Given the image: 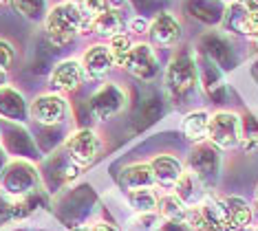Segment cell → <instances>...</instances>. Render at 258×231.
I'll list each match as a JSON object with an SVG mask.
<instances>
[{
  "label": "cell",
  "instance_id": "cell-1",
  "mask_svg": "<svg viewBox=\"0 0 258 231\" xmlns=\"http://www.w3.org/2000/svg\"><path fill=\"white\" fill-rule=\"evenodd\" d=\"M42 25L46 40L53 46H69L75 42L78 35L91 33V18L73 0H62V3L49 7Z\"/></svg>",
  "mask_w": 258,
  "mask_h": 231
},
{
  "label": "cell",
  "instance_id": "cell-2",
  "mask_svg": "<svg viewBox=\"0 0 258 231\" xmlns=\"http://www.w3.org/2000/svg\"><path fill=\"white\" fill-rule=\"evenodd\" d=\"M40 187V174L36 165L16 159L7 163L0 172V189L9 198H25L29 194H36Z\"/></svg>",
  "mask_w": 258,
  "mask_h": 231
},
{
  "label": "cell",
  "instance_id": "cell-3",
  "mask_svg": "<svg viewBox=\"0 0 258 231\" xmlns=\"http://www.w3.org/2000/svg\"><path fill=\"white\" fill-rule=\"evenodd\" d=\"M216 150H234L243 143V119L232 110H216L210 115L208 139Z\"/></svg>",
  "mask_w": 258,
  "mask_h": 231
},
{
  "label": "cell",
  "instance_id": "cell-4",
  "mask_svg": "<svg viewBox=\"0 0 258 231\" xmlns=\"http://www.w3.org/2000/svg\"><path fill=\"white\" fill-rule=\"evenodd\" d=\"M185 170L190 172L203 187H212L216 183V179H219L221 150H216L210 141L195 143L190 157H187V161H185Z\"/></svg>",
  "mask_w": 258,
  "mask_h": 231
},
{
  "label": "cell",
  "instance_id": "cell-5",
  "mask_svg": "<svg viewBox=\"0 0 258 231\" xmlns=\"http://www.w3.org/2000/svg\"><path fill=\"white\" fill-rule=\"evenodd\" d=\"M64 152L75 168H89L102 154V139L95 130L80 128L71 132L64 141Z\"/></svg>",
  "mask_w": 258,
  "mask_h": 231
},
{
  "label": "cell",
  "instance_id": "cell-6",
  "mask_svg": "<svg viewBox=\"0 0 258 231\" xmlns=\"http://www.w3.org/2000/svg\"><path fill=\"white\" fill-rule=\"evenodd\" d=\"M197 64L190 55L185 53H179L174 55L170 64L166 66V88L170 95L174 97H181V95H187L192 88L197 86Z\"/></svg>",
  "mask_w": 258,
  "mask_h": 231
},
{
  "label": "cell",
  "instance_id": "cell-7",
  "mask_svg": "<svg viewBox=\"0 0 258 231\" xmlns=\"http://www.w3.org/2000/svg\"><path fill=\"white\" fill-rule=\"evenodd\" d=\"M29 117L40 126H60L69 117V102L64 95L42 93L29 104Z\"/></svg>",
  "mask_w": 258,
  "mask_h": 231
},
{
  "label": "cell",
  "instance_id": "cell-8",
  "mask_svg": "<svg viewBox=\"0 0 258 231\" xmlns=\"http://www.w3.org/2000/svg\"><path fill=\"white\" fill-rule=\"evenodd\" d=\"M89 104H91V112L95 115L97 121H108L113 119L117 112H121V108L126 106V95L117 84L108 82V84H102L91 95Z\"/></svg>",
  "mask_w": 258,
  "mask_h": 231
},
{
  "label": "cell",
  "instance_id": "cell-9",
  "mask_svg": "<svg viewBox=\"0 0 258 231\" xmlns=\"http://www.w3.org/2000/svg\"><path fill=\"white\" fill-rule=\"evenodd\" d=\"M124 68L142 82L152 80V77L159 73V55H157L152 42H135Z\"/></svg>",
  "mask_w": 258,
  "mask_h": 231
},
{
  "label": "cell",
  "instance_id": "cell-10",
  "mask_svg": "<svg viewBox=\"0 0 258 231\" xmlns=\"http://www.w3.org/2000/svg\"><path fill=\"white\" fill-rule=\"evenodd\" d=\"M84 70H82V62L75 57H67V60L57 62L49 73V88L51 93L57 95H69L78 91L84 82Z\"/></svg>",
  "mask_w": 258,
  "mask_h": 231
},
{
  "label": "cell",
  "instance_id": "cell-11",
  "mask_svg": "<svg viewBox=\"0 0 258 231\" xmlns=\"http://www.w3.org/2000/svg\"><path fill=\"white\" fill-rule=\"evenodd\" d=\"M148 35L157 46H166V49H170V46H177L181 42L183 29H181L179 18L174 16L172 11H159V14L150 20Z\"/></svg>",
  "mask_w": 258,
  "mask_h": 231
},
{
  "label": "cell",
  "instance_id": "cell-12",
  "mask_svg": "<svg viewBox=\"0 0 258 231\" xmlns=\"http://www.w3.org/2000/svg\"><path fill=\"white\" fill-rule=\"evenodd\" d=\"M80 62H82V70H84L86 80H102V77H106L110 70L115 68L110 51L104 42L91 44L89 49L84 51V55H82Z\"/></svg>",
  "mask_w": 258,
  "mask_h": 231
},
{
  "label": "cell",
  "instance_id": "cell-13",
  "mask_svg": "<svg viewBox=\"0 0 258 231\" xmlns=\"http://www.w3.org/2000/svg\"><path fill=\"white\" fill-rule=\"evenodd\" d=\"M199 209H201L203 218V231H236L230 222L223 198L214 196V194H205L199 203Z\"/></svg>",
  "mask_w": 258,
  "mask_h": 231
},
{
  "label": "cell",
  "instance_id": "cell-14",
  "mask_svg": "<svg viewBox=\"0 0 258 231\" xmlns=\"http://www.w3.org/2000/svg\"><path fill=\"white\" fill-rule=\"evenodd\" d=\"M150 170H152V179H155V187H163V189H174L177 181L183 174V163L179 161L172 154H157L155 159L148 161Z\"/></svg>",
  "mask_w": 258,
  "mask_h": 231
},
{
  "label": "cell",
  "instance_id": "cell-15",
  "mask_svg": "<svg viewBox=\"0 0 258 231\" xmlns=\"http://www.w3.org/2000/svg\"><path fill=\"white\" fill-rule=\"evenodd\" d=\"M126 31V18L124 11H117V9H106L102 11L99 16H95L91 20V33L97 35V38H106L110 40L117 33H124Z\"/></svg>",
  "mask_w": 258,
  "mask_h": 231
},
{
  "label": "cell",
  "instance_id": "cell-16",
  "mask_svg": "<svg viewBox=\"0 0 258 231\" xmlns=\"http://www.w3.org/2000/svg\"><path fill=\"white\" fill-rule=\"evenodd\" d=\"M119 185L131 192V189H142V187H155L152 179V170L148 163H131L119 172Z\"/></svg>",
  "mask_w": 258,
  "mask_h": 231
},
{
  "label": "cell",
  "instance_id": "cell-17",
  "mask_svg": "<svg viewBox=\"0 0 258 231\" xmlns=\"http://www.w3.org/2000/svg\"><path fill=\"white\" fill-rule=\"evenodd\" d=\"M208 123H210L208 110H190L181 119V132L190 143H201V141L208 139Z\"/></svg>",
  "mask_w": 258,
  "mask_h": 231
},
{
  "label": "cell",
  "instance_id": "cell-18",
  "mask_svg": "<svg viewBox=\"0 0 258 231\" xmlns=\"http://www.w3.org/2000/svg\"><path fill=\"white\" fill-rule=\"evenodd\" d=\"M0 115L11 121H25L29 115V108L22 99V95L11 86L0 88Z\"/></svg>",
  "mask_w": 258,
  "mask_h": 231
},
{
  "label": "cell",
  "instance_id": "cell-19",
  "mask_svg": "<svg viewBox=\"0 0 258 231\" xmlns=\"http://www.w3.org/2000/svg\"><path fill=\"white\" fill-rule=\"evenodd\" d=\"M225 203V209H227V216H230V222L234 229H245L249 227L251 220H254V209L249 207L247 200L238 198V196H225L223 198Z\"/></svg>",
  "mask_w": 258,
  "mask_h": 231
},
{
  "label": "cell",
  "instance_id": "cell-20",
  "mask_svg": "<svg viewBox=\"0 0 258 231\" xmlns=\"http://www.w3.org/2000/svg\"><path fill=\"white\" fill-rule=\"evenodd\" d=\"M157 203H159V196H157V192L152 187L131 189V192H128V207L135 211V216L155 214Z\"/></svg>",
  "mask_w": 258,
  "mask_h": 231
},
{
  "label": "cell",
  "instance_id": "cell-21",
  "mask_svg": "<svg viewBox=\"0 0 258 231\" xmlns=\"http://www.w3.org/2000/svg\"><path fill=\"white\" fill-rule=\"evenodd\" d=\"M157 214L166 222H183L185 214H187V205L174 192H168V194H163V196H159Z\"/></svg>",
  "mask_w": 258,
  "mask_h": 231
},
{
  "label": "cell",
  "instance_id": "cell-22",
  "mask_svg": "<svg viewBox=\"0 0 258 231\" xmlns=\"http://www.w3.org/2000/svg\"><path fill=\"white\" fill-rule=\"evenodd\" d=\"M135 40L133 35H128L126 31L124 33H117L113 38L106 42L108 51H110V57H113V64L117 68H124V64L128 60V55H131V49H133Z\"/></svg>",
  "mask_w": 258,
  "mask_h": 231
},
{
  "label": "cell",
  "instance_id": "cell-23",
  "mask_svg": "<svg viewBox=\"0 0 258 231\" xmlns=\"http://www.w3.org/2000/svg\"><path fill=\"white\" fill-rule=\"evenodd\" d=\"M11 5L22 18H27L31 22H42L46 11H49L46 0H11Z\"/></svg>",
  "mask_w": 258,
  "mask_h": 231
},
{
  "label": "cell",
  "instance_id": "cell-24",
  "mask_svg": "<svg viewBox=\"0 0 258 231\" xmlns=\"http://www.w3.org/2000/svg\"><path fill=\"white\" fill-rule=\"evenodd\" d=\"M73 3H78V7L84 11L86 16L91 18H95V16H99L102 11H106V9H110L108 7V0H73Z\"/></svg>",
  "mask_w": 258,
  "mask_h": 231
},
{
  "label": "cell",
  "instance_id": "cell-25",
  "mask_svg": "<svg viewBox=\"0 0 258 231\" xmlns=\"http://www.w3.org/2000/svg\"><path fill=\"white\" fill-rule=\"evenodd\" d=\"M14 62H16V46L11 44L9 40L0 38V68L9 73V68L14 66Z\"/></svg>",
  "mask_w": 258,
  "mask_h": 231
},
{
  "label": "cell",
  "instance_id": "cell-26",
  "mask_svg": "<svg viewBox=\"0 0 258 231\" xmlns=\"http://www.w3.org/2000/svg\"><path fill=\"white\" fill-rule=\"evenodd\" d=\"M148 27H150V20H146V18H133V20H126V33L128 35H146L148 33Z\"/></svg>",
  "mask_w": 258,
  "mask_h": 231
},
{
  "label": "cell",
  "instance_id": "cell-27",
  "mask_svg": "<svg viewBox=\"0 0 258 231\" xmlns=\"http://www.w3.org/2000/svg\"><path fill=\"white\" fill-rule=\"evenodd\" d=\"M89 231H119V227L113 222H106V220H97V222H93Z\"/></svg>",
  "mask_w": 258,
  "mask_h": 231
},
{
  "label": "cell",
  "instance_id": "cell-28",
  "mask_svg": "<svg viewBox=\"0 0 258 231\" xmlns=\"http://www.w3.org/2000/svg\"><path fill=\"white\" fill-rule=\"evenodd\" d=\"M5 86H9V73L0 68V88H5Z\"/></svg>",
  "mask_w": 258,
  "mask_h": 231
},
{
  "label": "cell",
  "instance_id": "cell-29",
  "mask_svg": "<svg viewBox=\"0 0 258 231\" xmlns=\"http://www.w3.org/2000/svg\"><path fill=\"white\" fill-rule=\"evenodd\" d=\"M238 231H258V224H249V227H245V229H238Z\"/></svg>",
  "mask_w": 258,
  "mask_h": 231
},
{
  "label": "cell",
  "instance_id": "cell-30",
  "mask_svg": "<svg viewBox=\"0 0 258 231\" xmlns=\"http://www.w3.org/2000/svg\"><path fill=\"white\" fill-rule=\"evenodd\" d=\"M254 205H256V211H258V185H256V192H254Z\"/></svg>",
  "mask_w": 258,
  "mask_h": 231
},
{
  "label": "cell",
  "instance_id": "cell-31",
  "mask_svg": "<svg viewBox=\"0 0 258 231\" xmlns=\"http://www.w3.org/2000/svg\"><path fill=\"white\" fill-rule=\"evenodd\" d=\"M0 5H11V0H0Z\"/></svg>",
  "mask_w": 258,
  "mask_h": 231
},
{
  "label": "cell",
  "instance_id": "cell-32",
  "mask_svg": "<svg viewBox=\"0 0 258 231\" xmlns=\"http://www.w3.org/2000/svg\"><path fill=\"white\" fill-rule=\"evenodd\" d=\"M71 231H89V227H86V229H71Z\"/></svg>",
  "mask_w": 258,
  "mask_h": 231
}]
</instances>
